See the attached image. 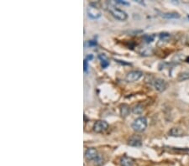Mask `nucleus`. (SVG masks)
Masks as SVG:
<instances>
[{"label":"nucleus","mask_w":189,"mask_h":166,"mask_svg":"<svg viewBox=\"0 0 189 166\" xmlns=\"http://www.w3.org/2000/svg\"><path fill=\"white\" fill-rule=\"evenodd\" d=\"M131 128H133L134 131L137 133H141L145 131L147 128V119L145 117H139L132 123Z\"/></svg>","instance_id":"f257e3e1"},{"label":"nucleus","mask_w":189,"mask_h":166,"mask_svg":"<svg viewBox=\"0 0 189 166\" xmlns=\"http://www.w3.org/2000/svg\"><path fill=\"white\" fill-rule=\"evenodd\" d=\"M87 14L88 15V17L93 19H98L102 15L100 9L96 5H94L93 3H91L88 5V7L87 8Z\"/></svg>","instance_id":"f03ea898"},{"label":"nucleus","mask_w":189,"mask_h":166,"mask_svg":"<svg viewBox=\"0 0 189 166\" xmlns=\"http://www.w3.org/2000/svg\"><path fill=\"white\" fill-rule=\"evenodd\" d=\"M110 13L116 19L120 21H124L128 19V15L124 12V10L118 8L113 7L110 8Z\"/></svg>","instance_id":"7ed1b4c3"},{"label":"nucleus","mask_w":189,"mask_h":166,"mask_svg":"<svg viewBox=\"0 0 189 166\" xmlns=\"http://www.w3.org/2000/svg\"><path fill=\"white\" fill-rule=\"evenodd\" d=\"M152 85L153 87L155 88V90L157 91L158 92H163L167 88V82L161 78H156V79L154 80Z\"/></svg>","instance_id":"20e7f679"},{"label":"nucleus","mask_w":189,"mask_h":166,"mask_svg":"<svg viewBox=\"0 0 189 166\" xmlns=\"http://www.w3.org/2000/svg\"><path fill=\"white\" fill-rule=\"evenodd\" d=\"M142 76H143V73L140 71H131L126 75L125 80L128 82H134V81H139Z\"/></svg>","instance_id":"39448f33"},{"label":"nucleus","mask_w":189,"mask_h":166,"mask_svg":"<svg viewBox=\"0 0 189 166\" xmlns=\"http://www.w3.org/2000/svg\"><path fill=\"white\" fill-rule=\"evenodd\" d=\"M109 128V124L106 121L104 120H99V121H97L93 125V131L95 133H100L104 132L105 130H107V128Z\"/></svg>","instance_id":"423d86ee"},{"label":"nucleus","mask_w":189,"mask_h":166,"mask_svg":"<svg viewBox=\"0 0 189 166\" xmlns=\"http://www.w3.org/2000/svg\"><path fill=\"white\" fill-rule=\"evenodd\" d=\"M99 153H98V150L94 149V148H88L86 152H85V158L87 160H94L97 157H98V155Z\"/></svg>","instance_id":"0eeeda50"},{"label":"nucleus","mask_w":189,"mask_h":166,"mask_svg":"<svg viewBox=\"0 0 189 166\" xmlns=\"http://www.w3.org/2000/svg\"><path fill=\"white\" fill-rule=\"evenodd\" d=\"M129 144L133 147H139L142 144V139L138 135H134L129 139Z\"/></svg>","instance_id":"6e6552de"},{"label":"nucleus","mask_w":189,"mask_h":166,"mask_svg":"<svg viewBox=\"0 0 189 166\" xmlns=\"http://www.w3.org/2000/svg\"><path fill=\"white\" fill-rule=\"evenodd\" d=\"M168 134L170 136H172V137H182L184 134V132L180 128H172L169 131Z\"/></svg>","instance_id":"1a4fd4ad"},{"label":"nucleus","mask_w":189,"mask_h":166,"mask_svg":"<svg viewBox=\"0 0 189 166\" xmlns=\"http://www.w3.org/2000/svg\"><path fill=\"white\" fill-rule=\"evenodd\" d=\"M121 166H134V160L127 156L122 157L119 160Z\"/></svg>","instance_id":"9d476101"},{"label":"nucleus","mask_w":189,"mask_h":166,"mask_svg":"<svg viewBox=\"0 0 189 166\" xmlns=\"http://www.w3.org/2000/svg\"><path fill=\"white\" fill-rule=\"evenodd\" d=\"M153 49L151 47H143L141 48V50L139 51V53L141 54V56H151L153 54Z\"/></svg>","instance_id":"9b49d317"},{"label":"nucleus","mask_w":189,"mask_h":166,"mask_svg":"<svg viewBox=\"0 0 189 166\" xmlns=\"http://www.w3.org/2000/svg\"><path fill=\"white\" fill-rule=\"evenodd\" d=\"M144 111V107L141 104H136L132 108V113L135 114H141Z\"/></svg>","instance_id":"f8f14e48"},{"label":"nucleus","mask_w":189,"mask_h":166,"mask_svg":"<svg viewBox=\"0 0 189 166\" xmlns=\"http://www.w3.org/2000/svg\"><path fill=\"white\" fill-rule=\"evenodd\" d=\"M189 79V69L187 71H184L182 72L179 73L178 76H177V81H185V80Z\"/></svg>","instance_id":"ddd939ff"},{"label":"nucleus","mask_w":189,"mask_h":166,"mask_svg":"<svg viewBox=\"0 0 189 166\" xmlns=\"http://www.w3.org/2000/svg\"><path fill=\"white\" fill-rule=\"evenodd\" d=\"M161 16L165 19H179L180 18V15L177 13H174V12H171V13H164L162 14Z\"/></svg>","instance_id":"4468645a"},{"label":"nucleus","mask_w":189,"mask_h":166,"mask_svg":"<svg viewBox=\"0 0 189 166\" xmlns=\"http://www.w3.org/2000/svg\"><path fill=\"white\" fill-rule=\"evenodd\" d=\"M98 58H99V60H100V61H101V65H102L103 68H106V67L109 66V60H108V58L106 57L104 55H99V56H98Z\"/></svg>","instance_id":"2eb2a0df"},{"label":"nucleus","mask_w":189,"mask_h":166,"mask_svg":"<svg viewBox=\"0 0 189 166\" xmlns=\"http://www.w3.org/2000/svg\"><path fill=\"white\" fill-rule=\"evenodd\" d=\"M130 112V107L128 105H122L121 106V108H120V113H121V115L122 117H126L127 115H129Z\"/></svg>","instance_id":"dca6fc26"},{"label":"nucleus","mask_w":189,"mask_h":166,"mask_svg":"<svg viewBox=\"0 0 189 166\" xmlns=\"http://www.w3.org/2000/svg\"><path fill=\"white\" fill-rule=\"evenodd\" d=\"M159 38H160V41H162V42H168V40L171 38V35H170L169 33L163 32V33H160V35H159Z\"/></svg>","instance_id":"f3484780"},{"label":"nucleus","mask_w":189,"mask_h":166,"mask_svg":"<svg viewBox=\"0 0 189 166\" xmlns=\"http://www.w3.org/2000/svg\"><path fill=\"white\" fill-rule=\"evenodd\" d=\"M103 163H104V159H103V156L101 154H98V157L93 160V164H94V165L96 166L103 165Z\"/></svg>","instance_id":"a211bd4d"},{"label":"nucleus","mask_w":189,"mask_h":166,"mask_svg":"<svg viewBox=\"0 0 189 166\" xmlns=\"http://www.w3.org/2000/svg\"><path fill=\"white\" fill-rule=\"evenodd\" d=\"M154 39H155V36L154 35H146L144 36V40H145V41H146V43H151L153 40H154Z\"/></svg>","instance_id":"6ab92c4d"},{"label":"nucleus","mask_w":189,"mask_h":166,"mask_svg":"<svg viewBox=\"0 0 189 166\" xmlns=\"http://www.w3.org/2000/svg\"><path fill=\"white\" fill-rule=\"evenodd\" d=\"M116 3H119V4H123V5H130V3L126 1H121V0H118L115 1Z\"/></svg>","instance_id":"aec40b11"},{"label":"nucleus","mask_w":189,"mask_h":166,"mask_svg":"<svg viewBox=\"0 0 189 166\" xmlns=\"http://www.w3.org/2000/svg\"><path fill=\"white\" fill-rule=\"evenodd\" d=\"M83 64H84V72H87V68H88V65H87V60H86V59L84 60V62H83Z\"/></svg>","instance_id":"412c9836"},{"label":"nucleus","mask_w":189,"mask_h":166,"mask_svg":"<svg viewBox=\"0 0 189 166\" xmlns=\"http://www.w3.org/2000/svg\"><path fill=\"white\" fill-rule=\"evenodd\" d=\"M88 44H89V45H96V44H97V42L91 40V41H89V42H88Z\"/></svg>","instance_id":"4be33fe9"},{"label":"nucleus","mask_w":189,"mask_h":166,"mask_svg":"<svg viewBox=\"0 0 189 166\" xmlns=\"http://www.w3.org/2000/svg\"><path fill=\"white\" fill-rule=\"evenodd\" d=\"M92 59H93V56H92V55H90V56H87V58H86V60H92Z\"/></svg>","instance_id":"5701e85b"},{"label":"nucleus","mask_w":189,"mask_h":166,"mask_svg":"<svg viewBox=\"0 0 189 166\" xmlns=\"http://www.w3.org/2000/svg\"><path fill=\"white\" fill-rule=\"evenodd\" d=\"M185 61H186V62H188V63H189V56H188V57L186 58V60H185Z\"/></svg>","instance_id":"b1692460"}]
</instances>
